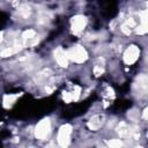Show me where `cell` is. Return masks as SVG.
Segmentation results:
<instances>
[{
	"instance_id": "obj_1",
	"label": "cell",
	"mask_w": 148,
	"mask_h": 148,
	"mask_svg": "<svg viewBox=\"0 0 148 148\" xmlns=\"http://www.w3.org/2000/svg\"><path fill=\"white\" fill-rule=\"evenodd\" d=\"M67 56H68V59L75 61V62H83L87 59V57H88L86 50L81 45L72 46L67 51Z\"/></svg>"
},
{
	"instance_id": "obj_8",
	"label": "cell",
	"mask_w": 148,
	"mask_h": 148,
	"mask_svg": "<svg viewBox=\"0 0 148 148\" xmlns=\"http://www.w3.org/2000/svg\"><path fill=\"white\" fill-rule=\"evenodd\" d=\"M130 130H131V127L126 123L121 121L117 127V133L119 134L120 138H127V136H130Z\"/></svg>"
},
{
	"instance_id": "obj_7",
	"label": "cell",
	"mask_w": 148,
	"mask_h": 148,
	"mask_svg": "<svg viewBox=\"0 0 148 148\" xmlns=\"http://www.w3.org/2000/svg\"><path fill=\"white\" fill-rule=\"evenodd\" d=\"M72 30L77 34L80 32L81 30H83V28L86 27V23H87V20L84 16H75L72 18Z\"/></svg>"
},
{
	"instance_id": "obj_5",
	"label": "cell",
	"mask_w": 148,
	"mask_h": 148,
	"mask_svg": "<svg viewBox=\"0 0 148 148\" xmlns=\"http://www.w3.org/2000/svg\"><path fill=\"white\" fill-rule=\"evenodd\" d=\"M105 123V116L104 114H96L88 121V127L91 131H98L103 124Z\"/></svg>"
},
{
	"instance_id": "obj_6",
	"label": "cell",
	"mask_w": 148,
	"mask_h": 148,
	"mask_svg": "<svg viewBox=\"0 0 148 148\" xmlns=\"http://www.w3.org/2000/svg\"><path fill=\"white\" fill-rule=\"evenodd\" d=\"M54 58L57 60V62L61 66V67H67L68 65V56H67V51H65L62 47H57L54 51Z\"/></svg>"
},
{
	"instance_id": "obj_13",
	"label": "cell",
	"mask_w": 148,
	"mask_h": 148,
	"mask_svg": "<svg viewBox=\"0 0 148 148\" xmlns=\"http://www.w3.org/2000/svg\"><path fill=\"white\" fill-rule=\"evenodd\" d=\"M109 146L110 147H117V148H119V147L123 146V142L120 140H112V141L109 142Z\"/></svg>"
},
{
	"instance_id": "obj_10",
	"label": "cell",
	"mask_w": 148,
	"mask_h": 148,
	"mask_svg": "<svg viewBox=\"0 0 148 148\" xmlns=\"http://www.w3.org/2000/svg\"><path fill=\"white\" fill-rule=\"evenodd\" d=\"M17 97H18V95H6L3 98V105L6 108L10 106V104H13Z\"/></svg>"
},
{
	"instance_id": "obj_11",
	"label": "cell",
	"mask_w": 148,
	"mask_h": 148,
	"mask_svg": "<svg viewBox=\"0 0 148 148\" xmlns=\"http://www.w3.org/2000/svg\"><path fill=\"white\" fill-rule=\"evenodd\" d=\"M18 14H20L23 18H27V17L30 15V7L27 6V5H22V6L18 8Z\"/></svg>"
},
{
	"instance_id": "obj_15",
	"label": "cell",
	"mask_w": 148,
	"mask_h": 148,
	"mask_svg": "<svg viewBox=\"0 0 148 148\" xmlns=\"http://www.w3.org/2000/svg\"><path fill=\"white\" fill-rule=\"evenodd\" d=\"M1 40H2V32L0 34V43H1Z\"/></svg>"
},
{
	"instance_id": "obj_9",
	"label": "cell",
	"mask_w": 148,
	"mask_h": 148,
	"mask_svg": "<svg viewBox=\"0 0 148 148\" xmlns=\"http://www.w3.org/2000/svg\"><path fill=\"white\" fill-rule=\"evenodd\" d=\"M36 37V31L32 30V29H29V30H25L23 34H22V39H23V44L25 42H28L29 39H34Z\"/></svg>"
},
{
	"instance_id": "obj_14",
	"label": "cell",
	"mask_w": 148,
	"mask_h": 148,
	"mask_svg": "<svg viewBox=\"0 0 148 148\" xmlns=\"http://www.w3.org/2000/svg\"><path fill=\"white\" fill-rule=\"evenodd\" d=\"M143 119H147V109L143 110Z\"/></svg>"
},
{
	"instance_id": "obj_3",
	"label": "cell",
	"mask_w": 148,
	"mask_h": 148,
	"mask_svg": "<svg viewBox=\"0 0 148 148\" xmlns=\"http://www.w3.org/2000/svg\"><path fill=\"white\" fill-rule=\"evenodd\" d=\"M72 133V126L71 125H62L58 132V143L61 147H67L69 145V138Z\"/></svg>"
},
{
	"instance_id": "obj_12",
	"label": "cell",
	"mask_w": 148,
	"mask_h": 148,
	"mask_svg": "<svg viewBox=\"0 0 148 148\" xmlns=\"http://www.w3.org/2000/svg\"><path fill=\"white\" fill-rule=\"evenodd\" d=\"M103 72H104V69H103V67H102L101 65H96V66L94 67V74H95L96 76H99Z\"/></svg>"
},
{
	"instance_id": "obj_4",
	"label": "cell",
	"mask_w": 148,
	"mask_h": 148,
	"mask_svg": "<svg viewBox=\"0 0 148 148\" xmlns=\"http://www.w3.org/2000/svg\"><path fill=\"white\" fill-rule=\"evenodd\" d=\"M139 54H140V50L135 45H131L124 53V60L127 65H131L136 61V59L139 58Z\"/></svg>"
},
{
	"instance_id": "obj_2",
	"label": "cell",
	"mask_w": 148,
	"mask_h": 148,
	"mask_svg": "<svg viewBox=\"0 0 148 148\" xmlns=\"http://www.w3.org/2000/svg\"><path fill=\"white\" fill-rule=\"evenodd\" d=\"M50 132H51V123H50L49 118H45V119L40 120L39 124L37 125V127L35 130V135L39 140H45L49 136Z\"/></svg>"
}]
</instances>
